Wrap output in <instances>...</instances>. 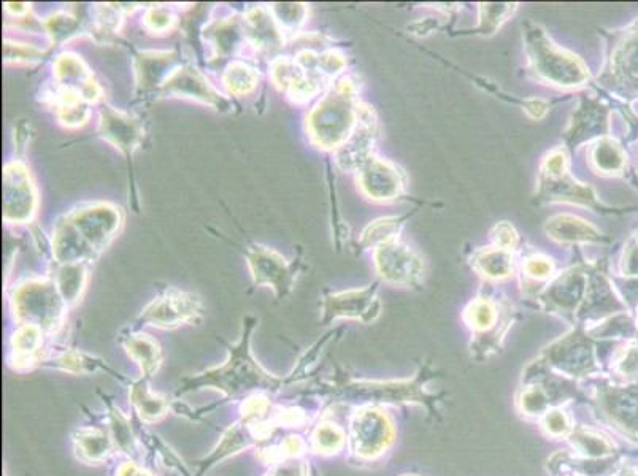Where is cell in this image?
Returning <instances> with one entry per match:
<instances>
[{
  "label": "cell",
  "instance_id": "cell-20",
  "mask_svg": "<svg viewBox=\"0 0 638 476\" xmlns=\"http://www.w3.org/2000/svg\"><path fill=\"white\" fill-rule=\"evenodd\" d=\"M75 456L86 465H100L115 454L116 445L108 427L83 426L72 434Z\"/></svg>",
  "mask_w": 638,
  "mask_h": 476
},
{
  "label": "cell",
  "instance_id": "cell-4",
  "mask_svg": "<svg viewBox=\"0 0 638 476\" xmlns=\"http://www.w3.org/2000/svg\"><path fill=\"white\" fill-rule=\"evenodd\" d=\"M351 121L350 93L339 88L327 94L307 116V132L321 148H334L348 135Z\"/></svg>",
  "mask_w": 638,
  "mask_h": 476
},
{
  "label": "cell",
  "instance_id": "cell-28",
  "mask_svg": "<svg viewBox=\"0 0 638 476\" xmlns=\"http://www.w3.org/2000/svg\"><path fill=\"white\" fill-rule=\"evenodd\" d=\"M175 24H177V15L172 8L164 7V5H151L145 10L142 18V26L154 35L167 34L172 31Z\"/></svg>",
  "mask_w": 638,
  "mask_h": 476
},
{
  "label": "cell",
  "instance_id": "cell-30",
  "mask_svg": "<svg viewBox=\"0 0 638 476\" xmlns=\"http://www.w3.org/2000/svg\"><path fill=\"white\" fill-rule=\"evenodd\" d=\"M269 10L285 34L297 31L305 23L307 16V7L304 4H272L269 5Z\"/></svg>",
  "mask_w": 638,
  "mask_h": 476
},
{
  "label": "cell",
  "instance_id": "cell-14",
  "mask_svg": "<svg viewBox=\"0 0 638 476\" xmlns=\"http://www.w3.org/2000/svg\"><path fill=\"white\" fill-rule=\"evenodd\" d=\"M51 250L58 264H88L97 256L67 215L54 224Z\"/></svg>",
  "mask_w": 638,
  "mask_h": 476
},
{
  "label": "cell",
  "instance_id": "cell-12",
  "mask_svg": "<svg viewBox=\"0 0 638 476\" xmlns=\"http://www.w3.org/2000/svg\"><path fill=\"white\" fill-rule=\"evenodd\" d=\"M53 77L56 85L75 89L89 104H97L104 99V89L78 54L70 51L58 54L53 61Z\"/></svg>",
  "mask_w": 638,
  "mask_h": 476
},
{
  "label": "cell",
  "instance_id": "cell-16",
  "mask_svg": "<svg viewBox=\"0 0 638 476\" xmlns=\"http://www.w3.org/2000/svg\"><path fill=\"white\" fill-rule=\"evenodd\" d=\"M42 367L70 373V375H93L96 372H107L108 375H112L116 380L123 381V383H131L120 372L113 370L104 359L81 350H69V348L50 350Z\"/></svg>",
  "mask_w": 638,
  "mask_h": 476
},
{
  "label": "cell",
  "instance_id": "cell-23",
  "mask_svg": "<svg viewBox=\"0 0 638 476\" xmlns=\"http://www.w3.org/2000/svg\"><path fill=\"white\" fill-rule=\"evenodd\" d=\"M107 407V427L115 442L116 450H120L121 454L140 461L142 453H140L139 435L135 434V427L132 426L131 419L124 415L120 407L113 404V399L100 394Z\"/></svg>",
  "mask_w": 638,
  "mask_h": 476
},
{
  "label": "cell",
  "instance_id": "cell-36",
  "mask_svg": "<svg viewBox=\"0 0 638 476\" xmlns=\"http://www.w3.org/2000/svg\"><path fill=\"white\" fill-rule=\"evenodd\" d=\"M546 423H548V429H550L551 432H554V434H562V432L567 429L565 416L562 415V413H559V411L551 413V415L548 416V419H546Z\"/></svg>",
  "mask_w": 638,
  "mask_h": 476
},
{
  "label": "cell",
  "instance_id": "cell-29",
  "mask_svg": "<svg viewBox=\"0 0 638 476\" xmlns=\"http://www.w3.org/2000/svg\"><path fill=\"white\" fill-rule=\"evenodd\" d=\"M343 432L335 424H319L312 435V450L319 454H334L343 446Z\"/></svg>",
  "mask_w": 638,
  "mask_h": 476
},
{
  "label": "cell",
  "instance_id": "cell-25",
  "mask_svg": "<svg viewBox=\"0 0 638 476\" xmlns=\"http://www.w3.org/2000/svg\"><path fill=\"white\" fill-rule=\"evenodd\" d=\"M221 81L229 96H248L258 88L259 73L246 62L232 61L224 69Z\"/></svg>",
  "mask_w": 638,
  "mask_h": 476
},
{
  "label": "cell",
  "instance_id": "cell-6",
  "mask_svg": "<svg viewBox=\"0 0 638 476\" xmlns=\"http://www.w3.org/2000/svg\"><path fill=\"white\" fill-rule=\"evenodd\" d=\"M2 196L5 223L23 226L34 218L39 207V192L23 159H13L5 164Z\"/></svg>",
  "mask_w": 638,
  "mask_h": 476
},
{
  "label": "cell",
  "instance_id": "cell-27",
  "mask_svg": "<svg viewBox=\"0 0 638 476\" xmlns=\"http://www.w3.org/2000/svg\"><path fill=\"white\" fill-rule=\"evenodd\" d=\"M45 32L50 35L53 47L72 39L83 31V23L78 16L67 12H53L43 20Z\"/></svg>",
  "mask_w": 638,
  "mask_h": 476
},
{
  "label": "cell",
  "instance_id": "cell-32",
  "mask_svg": "<svg viewBox=\"0 0 638 476\" xmlns=\"http://www.w3.org/2000/svg\"><path fill=\"white\" fill-rule=\"evenodd\" d=\"M307 415L300 407H278L275 405L273 410V421L277 424L278 429H299L307 424Z\"/></svg>",
  "mask_w": 638,
  "mask_h": 476
},
{
  "label": "cell",
  "instance_id": "cell-21",
  "mask_svg": "<svg viewBox=\"0 0 638 476\" xmlns=\"http://www.w3.org/2000/svg\"><path fill=\"white\" fill-rule=\"evenodd\" d=\"M45 100L53 107L58 123L66 129H80L91 118V104L75 89L54 85Z\"/></svg>",
  "mask_w": 638,
  "mask_h": 476
},
{
  "label": "cell",
  "instance_id": "cell-18",
  "mask_svg": "<svg viewBox=\"0 0 638 476\" xmlns=\"http://www.w3.org/2000/svg\"><path fill=\"white\" fill-rule=\"evenodd\" d=\"M253 446L258 448V438L254 435L253 427L242 419H237L232 426L224 430L223 437L213 448L212 453L208 454L202 461L197 462L199 469L194 476H204L208 470L215 467L216 464H220L224 459L237 456L242 451L250 450Z\"/></svg>",
  "mask_w": 638,
  "mask_h": 476
},
{
  "label": "cell",
  "instance_id": "cell-26",
  "mask_svg": "<svg viewBox=\"0 0 638 476\" xmlns=\"http://www.w3.org/2000/svg\"><path fill=\"white\" fill-rule=\"evenodd\" d=\"M126 5L97 4L93 8V31L102 40H110L120 32L124 13L134 12L135 8Z\"/></svg>",
  "mask_w": 638,
  "mask_h": 476
},
{
  "label": "cell",
  "instance_id": "cell-11",
  "mask_svg": "<svg viewBox=\"0 0 638 476\" xmlns=\"http://www.w3.org/2000/svg\"><path fill=\"white\" fill-rule=\"evenodd\" d=\"M47 334L37 326L18 324L8 342L7 364L18 373L32 372L42 367L47 359Z\"/></svg>",
  "mask_w": 638,
  "mask_h": 476
},
{
  "label": "cell",
  "instance_id": "cell-8",
  "mask_svg": "<svg viewBox=\"0 0 638 476\" xmlns=\"http://www.w3.org/2000/svg\"><path fill=\"white\" fill-rule=\"evenodd\" d=\"M159 96L181 97V99H191L200 104L210 105L218 112H231V100L218 91L215 86L207 80L204 73L194 67L191 62L181 64L175 72L170 75L169 80L164 83Z\"/></svg>",
  "mask_w": 638,
  "mask_h": 476
},
{
  "label": "cell",
  "instance_id": "cell-13",
  "mask_svg": "<svg viewBox=\"0 0 638 476\" xmlns=\"http://www.w3.org/2000/svg\"><path fill=\"white\" fill-rule=\"evenodd\" d=\"M245 39L248 45L261 53H275L285 45V32L281 31L269 7L256 5L243 15Z\"/></svg>",
  "mask_w": 638,
  "mask_h": 476
},
{
  "label": "cell",
  "instance_id": "cell-10",
  "mask_svg": "<svg viewBox=\"0 0 638 476\" xmlns=\"http://www.w3.org/2000/svg\"><path fill=\"white\" fill-rule=\"evenodd\" d=\"M180 53L177 50L166 51H135L134 69L137 94H159L162 86L169 80L178 67L181 66Z\"/></svg>",
  "mask_w": 638,
  "mask_h": 476
},
{
  "label": "cell",
  "instance_id": "cell-9",
  "mask_svg": "<svg viewBox=\"0 0 638 476\" xmlns=\"http://www.w3.org/2000/svg\"><path fill=\"white\" fill-rule=\"evenodd\" d=\"M97 135L116 146L127 161H132V156L145 139V127L142 119L134 113L105 104L100 108Z\"/></svg>",
  "mask_w": 638,
  "mask_h": 476
},
{
  "label": "cell",
  "instance_id": "cell-34",
  "mask_svg": "<svg viewBox=\"0 0 638 476\" xmlns=\"http://www.w3.org/2000/svg\"><path fill=\"white\" fill-rule=\"evenodd\" d=\"M115 476H154L147 467H143L142 462L129 461L121 462L115 470Z\"/></svg>",
  "mask_w": 638,
  "mask_h": 476
},
{
  "label": "cell",
  "instance_id": "cell-31",
  "mask_svg": "<svg viewBox=\"0 0 638 476\" xmlns=\"http://www.w3.org/2000/svg\"><path fill=\"white\" fill-rule=\"evenodd\" d=\"M45 51L31 45V43L4 42V62L5 64H37L45 58Z\"/></svg>",
  "mask_w": 638,
  "mask_h": 476
},
{
  "label": "cell",
  "instance_id": "cell-22",
  "mask_svg": "<svg viewBox=\"0 0 638 476\" xmlns=\"http://www.w3.org/2000/svg\"><path fill=\"white\" fill-rule=\"evenodd\" d=\"M129 397L134 413L142 424H156L169 415L173 404L169 397L150 388V381L140 378L129 383Z\"/></svg>",
  "mask_w": 638,
  "mask_h": 476
},
{
  "label": "cell",
  "instance_id": "cell-5",
  "mask_svg": "<svg viewBox=\"0 0 638 476\" xmlns=\"http://www.w3.org/2000/svg\"><path fill=\"white\" fill-rule=\"evenodd\" d=\"M243 254L250 267L254 286L272 288L278 300L289 296L300 272L299 258L288 261L283 254L258 243L243 246Z\"/></svg>",
  "mask_w": 638,
  "mask_h": 476
},
{
  "label": "cell",
  "instance_id": "cell-24",
  "mask_svg": "<svg viewBox=\"0 0 638 476\" xmlns=\"http://www.w3.org/2000/svg\"><path fill=\"white\" fill-rule=\"evenodd\" d=\"M53 280L67 307H75L88 283V264H58Z\"/></svg>",
  "mask_w": 638,
  "mask_h": 476
},
{
  "label": "cell",
  "instance_id": "cell-3",
  "mask_svg": "<svg viewBox=\"0 0 638 476\" xmlns=\"http://www.w3.org/2000/svg\"><path fill=\"white\" fill-rule=\"evenodd\" d=\"M204 316L202 300L194 292L167 286L156 299L143 308L139 318L129 326L132 331H142L143 327H156L162 331H172L186 324H197Z\"/></svg>",
  "mask_w": 638,
  "mask_h": 476
},
{
  "label": "cell",
  "instance_id": "cell-33",
  "mask_svg": "<svg viewBox=\"0 0 638 476\" xmlns=\"http://www.w3.org/2000/svg\"><path fill=\"white\" fill-rule=\"evenodd\" d=\"M264 476H308L307 465L300 459H289L278 464L270 465L269 472Z\"/></svg>",
  "mask_w": 638,
  "mask_h": 476
},
{
  "label": "cell",
  "instance_id": "cell-15",
  "mask_svg": "<svg viewBox=\"0 0 638 476\" xmlns=\"http://www.w3.org/2000/svg\"><path fill=\"white\" fill-rule=\"evenodd\" d=\"M204 39L213 48V62L234 58L246 43L243 16L232 15L212 21L204 27Z\"/></svg>",
  "mask_w": 638,
  "mask_h": 476
},
{
  "label": "cell",
  "instance_id": "cell-35",
  "mask_svg": "<svg viewBox=\"0 0 638 476\" xmlns=\"http://www.w3.org/2000/svg\"><path fill=\"white\" fill-rule=\"evenodd\" d=\"M31 126H27L26 121L21 119L18 126H15V150L16 153L21 154L23 156L24 150L27 148V143H29V139H31Z\"/></svg>",
  "mask_w": 638,
  "mask_h": 476
},
{
  "label": "cell",
  "instance_id": "cell-2",
  "mask_svg": "<svg viewBox=\"0 0 638 476\" xmlns=\"http://www.w3.org/2000/svg\"><path fill=\"white\" fill-rule=\"evenodd\" d=\"M10 307L16 323L40 327L47 335L61 331L69 308L54 280L48 278H26L18 283Z\"/></svg>",
  "mask_w": 638,
  "mask_h": 476
},
{
  "label": "cell",
  "instance_id": "cell-7",
  "mask_svg": "<svg viewBox=\"0 0 638 476\" xmlns=\"http://www.w3.org/2000/svg\"><path fill=\"white\" fill-rule=\"evenodd\" d=\"M86 242L97 254L107 250L123 226V212L110 202H89L67 213Z\"/></svg>",
  "mask_w": 638,
  "mask_h": 476
},
{
  "label": "cell",
  "instance_id": "cell-1",
  "mask_svg": "<svg viewBox=\"0 0 638 476\" xmlns=\"http://www.w3.org/2000/svg\"><path fill=\"white\" fill-rule=\"evenodd\" d=\"M258 323V316L246 315L243 318L239 342L229 343L224 338H218L226 346V362L197 375L181 378L175 397L185 396L200 389H213L221 392L224 400H243L258 392L275 394L286 386V378L283 380L267 372L251 353V337Z\"/></svg>",
  "mask_w": 638,
  "mask_h": 476
},
{
  "label": "cell",
  "instance_id": "cell-17",
  "mask_svg": "<svg viewBox=\"0 0 638 476\" xmlns=\"http://www.w3.org/2000/svg\"><path fill=\"white\" fill-rule=\"evenodd\" d=\"M389 426L385 416L377 411H362L354 418L351 426V442L356 453L361 456H375L389 442Z\"/></svg>",
  "mask_w": 638,
  "mask_h": 476
},
{
  "label": "cell",
  "instance_id": "cell-19",
  "mask_svg": "<svg viewBox=\"0 0 638 476\" xmlns=\"http://www.w3.org/2000/svg\"><path fill=\"white\" fill-rule=\"evenodd\" d=\"M118 338L127 356L139 365L140 375H142L140 378L150 381L159 372L164 361V354L158 340L147 332L132 331L129 327L123 329Z\"/></svg>",
  "mask_w": 638,
  "mask_h": 476
}]
</instances>
